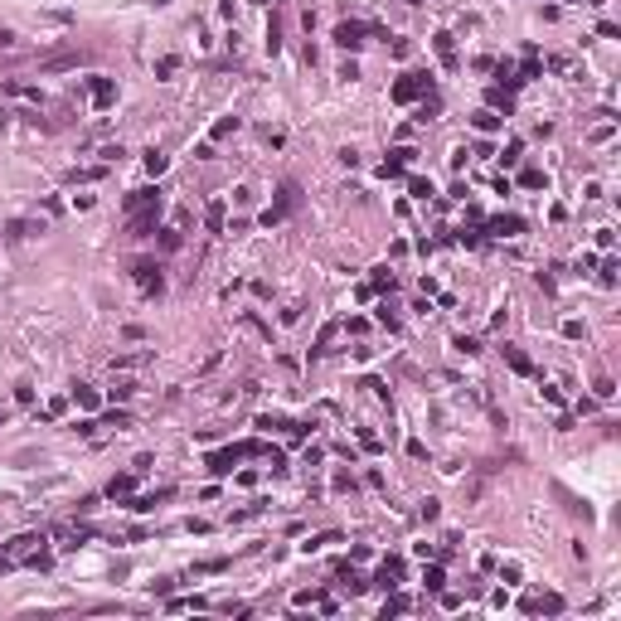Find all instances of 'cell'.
<instances>
[{"mask_svg": "<svg viewBox=\"0 0 621 621\" xmlns=\"http://www.w3.org/2000/svg\"><path fill=\"white\" fill-rule=\"evenodd\" d=\"M160 248H165V253H175V248H180V233L165 229V233H160Z\"/></svg>", "mask_w": 621, "mask_h": 621, "instance_id": "4316f807", "label": "cell"}, {"mask_svg": "<svg viewBox=\"0 0 621 621\" xmlns=\"http://www.w3.org/2000/svg\"><path fill=\"white\" fill-rule=\"evenodd\" d=\"M165 165H170V160H165V151H146V170H151V175H160Z\"/></svg>", "mask_w": 621, "mask_h": 621, "instance_id": "44dd1931", "label": "cell"}, {"mask_svg": "<svg viewBox=\"0 0 621 621\" xmlns=\"http://www.w3.org/2000/svg\"><path fill=\"white\" fill-rule=\"evenodd\" d=\"M413 155H418V151H408V146H403V151H393V155L379 165V170H383V175H403V165H408Z\"/></svg>", "mask_w": 621, "mask_h": 621, "instance_id": "8fae6325", "label": "cell"}, {"mask_svg": "<svg viewBox=\"0 0 621 621\" xmlns=\"http://www.w3.org/2000/svg\"><path fill=\"white\" fill-rule=\"evenodd\" d=\"M592 393H597V398L607 403V398H616V383H611L607 374H597V379H592Z\"/></svg>", "mask_w": 621, "mask_h": 621, "instance_id": "9a60e30c", "label": "cell"}, {"mask_svg": "<svg viewBox=\"0 0 621 621\" xmlns=\"http://www.w3.org/2000/svg\"><path fill=\"white\" fill-rule=\"evenodd\" d=\"M73 398H78L83 408H97V403H102V398H97V388H88V383H78V388H73Z\"/></svg>", "mask_w": 621, "mask_h": 621, "instance_id": "ac0fdd59", "label": "cell"}, {"mask_svg": "<svg viewBox=\"0 0 621 621\" xmlns=\"http://www.w3.org/2000/svg\"><path fill=\"white\" fill-rule=\"evenodd\" d=\"M296 204H301V185H296V180H281V185H277V199L262 209V223L272 229V223H281L287 214H296Z\"/></svg>", "mask_w": 621, "mask_h": 621, "instance_id": "6da1fadb", "label": "cell"}, {"mask_svg": "<svg viewBox=\"0 0 621 621\" xmlns=\"http://www.w3.org/2000/svg\"><path fill=\"white\" fill-rule=\"evenodd\" d=\"M457 350H461V355H476V350H481V345H476V340H471V335H457Z\"/></svg>", "mask_w": 621, "mask_h": 621, "instance_id": "83f0119b", "label": "cell"}, {"mask_svg": "<svg viewBox=\"0 0 621 621\" xmlns=\"http://www.w3.org/2000/svg\"><path fill=\"white\" fill-rule=\"evenodd\" d=\"M0 422H5V413H0Z\"/></svg>", "mask_w": 621, "mask_h": 621, "instance_id": "1f68e13d", "label": "cell"}, {"mask_svg": "<svg viewBox=\"0 0 621 621\" xmlns=\"http://www.w3.org/2000/svg\"><path fill=\"white\" fill-rule=\"evenodd\" d=\"M223 568H229V558H204L199 563V573H223Z\"/></svg>", "mask_w": 621, "mask_h": 621, "instance_id": "cb8c5ba5", "label": "cell"}, {"mask_svg": "<svg viewBox=\"0 0 621 621\" xmlns=\"http://www.w3.org/2000/svg\"><path fill=\"white\" fill-rule=\"evenodd\" d=\"M432 92V78L427 73H403L398 83H393V102H418Z\"/></svg>", "mask_w": 621, "mask_h": 621, "instance_id": "7a4b0ae2", "label": "cell"}, {"mask_svg": "<svg viewBox=\"0 0 621 621\" xmlns=\"http://www.w3.org/2000/svg\"><path fill=\"white\" fill-rule=\"evenodd\" d=\"M5 92H20V97H39V88H25V83H5Z\"/></svg>", "mask_w": 621, "mask_h": 621, "instance_id": "f1b7e54d", "label": "cell"}, {"mask_svg": "<svg viewBox=\"0 0 621 621\" xmlns=\"http://www.w3.org/2000/svg\"><path fill=\"white\" fill-rule=\"evenodd\" d=\"M383 287L393 292V272H388V267H374V281H369V292H383Z\"/></svg>", "mask_w": 621, "mask_h": 621, "instance_id": "e0dca14e", "label": "cell"}, {"mask_svg": "<svg viewBox=\"0 0 621 621\" xmlns=\"http://www.w3.org/2000/svg\"><path fill=\"white\" fill-rule=\"evenodd\" d=\"M209 229H214V233H218V229H223V204H218V199H214V204H209Z\"/></svg>", "mask_w": 621, "mask_h": 621, "instance_id": "603a6c76", "label": "cell"}, {"mask_svg": "<svg viewBox=\"0 0 621 621\" xmlns=\"http://www.w3.org/2000/svg\"><path fill=\"white\" fill-rule=\"evenodd\" d=\"M238 131V117H223V122H214V141H223V136H233Z\"/></svg>", "mask_w": 621, "mask_h": 621, "instance_id": "7402d4cb", "label": "cell"}, {"mask_svg": "<svg viewBox=\"0 0 621 621\" xmlns=\"http://www.w3.org/2000/svg\"><path fill=\"white\" fill-rule=\"evenodd\" d=\"M432 44H437V53H442V64H446V68H457V44H451V34H437Z\"/></svg>", "mask_w": 621, "mask_h": 621, "instance_id": "7c38bea8", "label": "cell"}, {"mask_svg": "<svg viewBox=\"0 0 621 621\" xmlns=\"http://www.w3.org/2000/svg\"><path fill=\"white\" fill-rule=\"evenodd\" d=\"M442 583H446V578H442V568H427V587H432V592H442Z\"/></svg>", "mask_w": 621, "mask_h": 621, "instance_id": "f546056e", "label": "cell"}, {"mask_svg": "<svg viewBox=\"0 0 621 621\" xmlns=\"http://www.w3.org/2000/svg\"><path fill=\"white\" fill-rule=\"evenodd\" d=\"M364 34H374V25H359V20H340L330 39L340 44V49H359V44H364Z\"/></svg>", "mask_w": 621, "mask_h": 621, "instance_id": "5b68a950", "label": "cell"}, {"mask_svg": "<svg viewBox=\"0 0 621 621\" xmlns=\"http://www.w3.org/2000/svg\"><path fill=\"white\" fill-rule=\"evenodd\" d=\"M131 485H136L131 476H112V485H107V495H112V500H117V495H131Z\"/></svg>", "mask_w": 621, "mask_h": 621, "instance_id": "d6986e66", "label": "cell"}, {"mask_svg": "<svg viewBox=\"0 0 621 621\" xmlns=\"http://www.w3.org/2000/svg\"><path fill=\"white\" fill-rule=\"evenodd\" d=\"M277 49H281V20L272 15L267 20V53H277Z\"/></svg>", "mask_w": 621, "mask_h": 621, "instance_id": "2e32d148", "label": "cell"}, {"mask_svg": "<svg viewBox=\"0 0 621 621\" xmlns=\"http://www.w3.org/2000/svg\"><path fill=\"white\" fill-rule=\"evenodd\" d=\"M131 272H136V281H141V292H146V296H160V292H165V277H160V262H151V257H141V262H131Z\"/></svg>", "mask_w": 621, "mask_h": 621, "instance_id": "3957f363", "label": "cell"}, {"mask_svg": "<svg viewBox=\"0 0 621 621\" xmlns=\"http://www.w3.org/2000/svg\"><path fill=\"white\" fill-rule=\"evenodd\" d=\"M520 185H524V190H544V170H534V165H529V170H520Z\"/></svg>", "mask_w": 621, "mask_h": 621, "instance_id": "ffe728a7", "label": "cell"}, {"mask_svg": "<svg viewBox=\"0 0 621 621\" xmlns=\"http://www.w3.org/2000/svg\"><path fill=\"white\" fill-rule=\"evenodd\" d=\"M83 64V53H53V59L39 64V73H64V68H78Z\"/></svg>", "mask_w": 621, "mask_h": 621, "instance_id": "52a82bcc", "label": "cell"}, {"mask_svg": "<svg viewBox=\"0 0 621 621\" xmlns=\"http://www.w3.org/2000/svg\"><path fill=\"white\" fill-rule=\"evenodd\" d=\"M131 393H136V383H131V379H122L117 388H112V398H131Z\"/></svg>", "mask_w": 621, "mask_h": 621, "instance_id": "484cf974", "label": "cell"}, {"mask_svg": "<svg viewBox=\"0 0 621 621\" xmlns=\"http://www.w3.org/2000/svg\"><path fill=\"white\" fill-rule=\"evenodd\" d=\"M0 49H15V29H0Z\"/></svg>", "mask_w": 621, "mask_h": 621, "instance_id": "4dcf8cb0", "label": "cell"}, {"mask_svg": "<svg viewBox=\"0 0 621 621\" xmlns=\"http://www.w3.org/2000/svg\"><path fill=\"white\" fill-rule=\"evenodd\" d=\"M471 127H476V131H500V127H505V117H500L495 107H481L476 117H471Z\"/></svg>", "mask_w": 621, "mask_h": 621, "instance_id": "9c48e42d", "label": "cell"}, {"mask_svg": "<svg viewBox=\"0 0 621 621\" xmlns=\"http://www.w3.org/2000/svg\"><path fill=\"white\" fill-rule=\"evenodd\" d=\"M175 68H180V53H160L155 59V78H170Z\"/></svg>", "mask_w": 621, "mask_h": 621, "instance_id": "5bb4252c", "label": "cell"}, {"mask_svg": "<svg viewBox=\"0 0 621 621\" xmlns=\"http://www.w3.org/2000/svg\"><path fill=\"white\" fill-rule=\"evenodd\" d=\"M490 233H505V238H515V233H524V218H515V214H500V218H490Z\"/></svg>", "mask_w": 621, "mask_h": 621, "instance_id": "ba28073f", "label": "cell"}, {"mask_svg": "<svg viewBox=\"0 0 621 621\" xmlns=\"http://www.w3.org/2000/svg\"><path fill=\"white\" fill-rule=\"evenodd\" d=\"M505 364H510L515 374H534V364H529V359H524V355H520L515 345H505Z\"/></svg>", "mask_w": 621, "mask_h": 621, "instance_id": "4fadbf2b", "label": "cell"}, {"mask_svg": "<svg viewBox=\"0 0 621 621\" xmlns=\"http://www.w3.org/2000/svg\"><path fill=\"white\" fill-rule=\"evenodd\" d=\"M248 451H257V442H243V446H229V451H214V457H209V471H214V476H229L233 461H243Z\"/></svg>", "mask_w": 621, "mask_h": 621, "instance_id": "277c9868", "label": "cell"}, {"mask_svg": "<svg viewBox=\"0 0 621 621\" xmlns=\"http://www.w3.org/2000/svg\"><path fill=\"white\" fill-rule=\"evenodd\" d=\"M398 578H403V563H398V558H383V568H379L374 583H379V587H398Z\"/></svg>", "mask_w": 621, "mask_h": 621, "instance_id": "30bf717a", "label": "cell"}, {"mask_svg": "<svg viewBox=\"0 0 621 621\" xmlns=\"http://www.w3.org/2000/svg\"><path fill=\"white\" fill-rule=\"evenodd\" d=\"M408 190H413L418 199H427V194H432V180H408Z\"/></svg>", "mask_w": 621, "mask_h": 621, "instance_id": "d4e9b609", "label": "cell"}, {"mask_svg": "<svg viewBox=\"0 0 621 621\" xmlns=\"http://www.w3.org/2000/svg\"><path fill=\"white\" fill-rule=\"evenodd\" d=\"M83 88H88V97H92L97 107H112V102H117V83H112V78H88Z\"/></svg>", "mask_w": 621, "mask_h": 621, "instance_id": "8992f818", "label": "cell"}]
</instances>
